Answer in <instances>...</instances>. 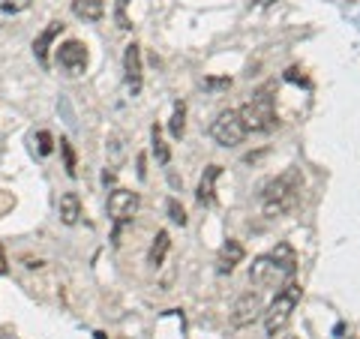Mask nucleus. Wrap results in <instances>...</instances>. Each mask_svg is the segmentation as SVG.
Here are the masks:
<instances>
[{
    "mask_svg": "<svg viewBox=\"0 0 360 339\" xmlns=\"http://www.w3.org/2000/svg\"><path fill=\"white\" fill-rule=\"evenodd\" d=\"M60 153H63V162H66V174L75 177L78 174V168H75V151H72V144L60 139Z\"/></svg>",
    "mask_w": 360,
    "mask_h": 339,
    "instance_id": "18",
    "label": "nucleus"
},
{
    "mask_svg": "<svg viewBox=\"0 0 360 339\" xmlns=\"http://www.w3.org/2000/svg\"><path fill=\"white\" fill-rule=\"evenodd\" d=\"M168 250H172V237H168V231H156L150 250H148V264H150V267H160V264L165 262Z\"/></svg>",
    "mask_w": 360,
    "mask_h": 339,
    "instance_id": "15",
    "label": "nucleus"
},
{
    "mask_svg": "<svg viewBox=\"0 0 360 339\" xmlns=\"http://www.w3.org/2000/svg\"><path fill=\"white\" fill-rule=\"evenodd\" d=\"M165 207H168V217H172V222L186 225V210H184V205H177V198H168Z\"/></svg>",
    "mask_w": 360,
    "mask_h": 339,
    "instance_id": "19",
    "label": "nucleus"
},
{
    "mask_svg": "<svg viewBox=\"0 0 360 339\" xmlns=\"http://www.w3.org/2000/svg\"><path fill=\"white\" fill-rule=\"evenodd\" d=\"M123 72H127L129 96H139V94H141V84H144V72H141V45H139V42H129L127 49H123Z\"/></svg>",
    "mask_w": 360,
    "mask_h": 339,
    "instance_id": "7",
    "label": "nucleus"
},
{
    "mask_svg": "<svg viewBox=\"0 0 360 339\" xmlns=\"http://www.w3.org/2000/svg\"><path fill=\"white\" fill-rule=\"evenodd\" d=\"M295 270H297L295 250H291L288 243H279L270 255H258L255 262L250 264V282L255 288L279 291L288 279H295Z\"/></svg>",
    "mask_w": 360,
    "mask_h": 339,
    "instance_id": "2",
    "label": "nucleus"
},
{
    "mask_svg": "<svg viewBox=\"0 0 360 339\" xmlns=\"http://www.w3.org/2000/svg\"><path fill=\"white\" fill-rule=\"evenodd\" d=\"M9 274V262H6V250H4V243H0V276H6Z\"/></svg>",
    "mask_w": 360,
    "mask_h": 339,
    "instance_id": "23",
    "label": "nucleus"
},
{
    "mask_svg": "<svg viewBox=\"0 0 360 339\" xmlns=\"http://www.w3.org/2000/svg\"><path fill=\"white\" fill-rule=\"evenodd\" d=\"M127 4H129V0H117V9H115L117 27H123V30H129V27H132V21L127 18Z\"/></svg>",
    "mask_w": 360,
    "mask_h": 339,
    "instance_id": "21",
    "label": "nucleus"
},
{
    "mask_svg": "<svg viewBox=\"0 0 360 339\" xmlns=\"http://www.w3.org/2000/svg\"><path fill=\"white\" fill-rule=\"evenodd\" d=\"M184 129H186V103H174V115L168 120V132H172V139H184Z\"/></svg>",
    "mask_w": 360,
    "mask_h": 339,
    "instance_id": "16",
    "label": "nucleus"
},
{
    "mask_svg": "<svg viewBox=\"0 0 360 339\" xmlns=\"http://www.w3.org/2000/svg\"><path fill=\"white\" fill-rule=\"evenodd\" d=\"M246 123V132H270L276 127V105H274V82H264L252 96L238 108Z\"/></svg>",
    "mask_w": 360,
    "mask_h": 339,
    "instance_id": "3",
    "label": "nucleus"
},
{
    "mask_svg": "<svg viewBox=\"0 0 360 339\" xmlns=\"http://www.w3.org/2000/svg\"><path fill=\"white\" fill-rule=\"evenodd\" d=\"M37 139H39V153H42V156H49V153L54 151V139H51V132H45V129H42V132L37 135Z\"/></svg>",
    "mask_w": 360,
    "mask_h": 339,
    "instance_id": "22",
    "label": "nucleus"
},
{
    "mask_svg": "<svg viewBox=\"0 0 360 339\" xmlns=\"http://www.w3.org/2000/svg\"><path fill=\"white\" fill-rule=\"evenodd\" d=\"M285 339H297V336H285Z\"/></svg>",
    "mask_w": 360,
    "mask_h": 339,
    "instance_id": "25",
    "label": "nucleus"
},
{
    "mask_svg": "<svg viewBox=\"0 0 360 339\" xmlns=\"http://www.w3.org/2000/svg\"><path fill=\"white\" fill-rule=\"evenodd\" d=\"M210 135H213V141L217 144H222V148H234V144H240L250 132H246V123L240 117V111L229 108V111H222V115L213 120Z\"/></svg>",
    "mask_w": 360,
    "mask_h": 339,
    "instance_id": "6",
    "label": "nucleus"
},
{
    "mask_svg": "<svg viewBox=\"0 0 360 339\" xmlns=\"http://www.w3.org/2000/svg\"><path fill=\"white\" fill-rule=\"evenodd\" d=\"M297 303H300V286L295 279H288L283 288L276 291V298H274V303L267 307V312H264V331H267V336H279L288 327V321H291V315H295V309H297Z\"/></svg>",
    "mask_w": 360,
    "mask_h": 339,
    "instance_id": "4",
    "label": "nucleus"
},
{
    "mask_svg": "<svg viewBox=\"0 0 360 339\" xmlns=\"http://www.w3.org/2000/svg\"><path fill=\"white\" fill-rule=\"evenodd\" d=\"M63 33V21H49L45 25V30L39 33L37 39H33V54H37V60H39V66L45 70L49 66V51H51V42L58 39Z\"/></svg>",
    "mask_w": 360,
    "mask_h": 339,
    "instance_id": "10",
    "label": "nucleus"
},
{
    "mask_svg": "<svg viewBox=\"0 0 360 339\" xmlns=\"http://www.w3.org/2000/svg\"><path fill=\"white\" fill-rule=\"evenodd\" d=\"M58 213L63 225H78V219H82V198L75 192H63L58 201Z\"/></svg>",
    "mask_w": 360,
    "mask_h": 339,
    "instance_id": "13",
    "label": "nucleus"
},
{
    "mask_svg": "<svg viewBox=\"0 0 360 339\" xmlns=\"http://www.w3.org/2000/svg\"><path fill=\"white\" fill-rule=\"evenodd\" d=\"M72 13L84 21H103L105 0H72Z\"/></svg>",
    "mask_w": 360,
    "mask_h": 339,
    "instance_id": "14",
    "label": "nucleus"
},
{
    "mask_svg": "<svg viewBox=\"0 0 360 339\" xmlns=\"http://www.w3.org/2000/svg\"><path fill=\"white\" fill-rule=\"evenodd\" d=\"M150 135H153V153H156V160H160V165H168V160H172V151H168V144L162 141L160 127H153Z\"/></svg>",
    "mask_w": 360,
    "mask_h": 339,
    "instance_id": "17",
    "label": "nucleus"
},
{
    "mask_svg": "<svg viewBox=\"0 0 360 339\" xmlns=\"http://www.w3.org/2000/svg\"><path fill=\"white\" fill-rule=\"evenodd\" d=\"M300 192H303V172L300 168H285L283 174L270 177L264 189H262V210L264 217L276 219V217H285V213H291L297 207L300 201Z\"/></svg>",
    "mask_w": 360,
    "mask_h": 339,
    "instance_id": "1",
    "label": "nucleus"
},
{
    "mask_svg": "<svg viewBox=\"0 0 360 339\" xmlns=\"http://www.w3.org/2000/svg\"><path fill=\"white\" fill-rule=\"evenodd\" d=\"M258 6H270V4H276V0H255Z\"/></svg>",
    "mask_w": 360,
    "mask_h": 339,
    "instance_id": "24",
    "label": "nucleus"
},
{
    "mask_svg": "<svg viewBox=\"0 0 360 339\" xmlns=\"http://www.w3.org/2000/svg\"><path fill=\"white\" fill-rule=\"evenodd\" d=\"M105 207H108V219L115 222V243H117L120 229L135 219V213H139V207H141V198H139V192H132V189H115L108 196Z\"/></svg>",
    "mask_w": 360,
    "mask_h": 339,
    "instance_id": "5",
    "label": "nucleus"
},
{
    "mask_svg": "<svg viewBox=\"0 0 360 339\" xmlns=\"http://www.w3.org/2000/svg\"><path fill=\"white\" fill-rule=\"evenodd\" d=\"M258 315H262V298H258V291H243L231 309V327L252 324Z\"/></svg>",
    "mask_w": 360,
    "mask_h": 339,
    "instance_id": "9",
    "label": "nucleus"
},
{
    "mask_svg": "<svg viewBox=\"0 0 360 339\" xmlns=\"http://www.w3.org/2000/svg\"><path fill=\"white\" fill-rule=\"evenodd\" d=\"M58 63L72 75L84 72L87 70V45L78 42V39H66L58 49Z\"/></svg>",
    "mask_w": 360,
    "mask_h": 339,
    "instance_id": "8",
    "label": "nucleus"
},
{
    "mask_svg": "<svg viewBox=\"0 0 360 339\" xmlns=\"http://www.w3.org/2000/svg\"><path fill=\"white\" fill-rule=\"evenodd\" d=\"M30 4L33 0H4V4H0V9H4V13H25V9H30Z\"/></svg>",
    "mask_w": 360,
    "mask_h": 339,
    "instance_id": "20",
    "label": "nucleus"
},
{
    "mask_svg": "<svg viewBox=\"0 0 360 339\" xmlns=\"http://www.w3.org/2000/svg\"><path fill=\"white\" fill-rule=\"evenodd\" d=\"M240 262H243V246L238 241H225L219 255H217V270L219 274H231Z\"/></svg>",
    "mask_w": 360,
    "mask_h": 339,
    "instance_id": "12",
    "label": "nucleus"
},
{
    "mask_svg": "<svg viewBox=\"0 0 360 339\" xmlns=\"http://www.w3.org/2000/svg\"><path fill=\"white\" fill-rule=\"evenodd\" d=\"M219 174H222V165H207L205 168V174H201V180H198V189H195L198 205L210 207L213 201H217V180H219Z\"/></svg>",
    "mask_w": 360,
    "mask_h": 339,
    "instance_id": "11",
    "label": "nucleus"
}]
</instances>
